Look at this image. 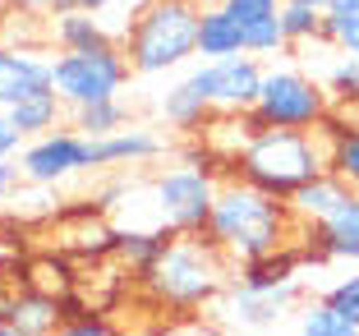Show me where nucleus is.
Returning <instances> with one entry per match:
<instances>
[{"label": "nucleus", "mask_w": 359, "mask_h": 336, "mask_svg": "<svg viewBox=\"0 0 359 336\" xmlns=\"http://www.w3.org/2000/svg\"><path fill=\"white\" fill-rule=\"evenodd\" d=\"M161 116H166L180 134H203V125H208L212 111L198 102V97H194V88L180 79V83H170L166 97H161Z\"/></svg>", "instance_id": "23"}, {"label": "nucleus", "mask_w": 359, "mask_h": 336, "mask_svg": "<svg viewBox=\"0 0 359 336\" xmlns=\"http://www.w3.org/2000/svg\"><path fill=\"white\" fill-rule=\"evenodd\" d=\"M148 290L161 304L175 309H198L226 295V253L208 240V235H175L170 249L143 272Z\"/></svg>", "instance_id": "4"}, {"label": "nucleus", "mask_w": 359, "mask_h": 336, "mask_svg": "<svg viewBox=\"0 0 359 336\" xmlns=\"http://www.w3.org/2000/svg\"><path fill=\"white\" fill-rule=\"evenodd\" d=\"M0 111H5V102H0Z\"/></svg>", "instance_id": "36"}, {"label": "nucleus", "mask_w": 359, "mask_h": 336, "mask_svg": "<svg viewBox=\"0 0 359 336\" xmlns=\"http://www.w3.org/2000/svg\"><path fill=\"white\" fill-rule=\"evenodd\" d=\"M313 244H318V258L359 263V189H350L332 217L313 221Z\"/></svg>", "instance_id": "13"}, {"label": "nucleus", "mask_w": 359, "mask_h": 336, "mask_svg": "<svg viewBox=\"0 0 359 336\" xmlns=\"http://www.w3.org/2000/svg\"><path fill=\"white\" fill-rule=\"evenodd\" d=\"M295 5H313V10H327V5H337V0H295Z\"/></svg>", "instance_id": "34"}, {"label": "nucleus", "mask_w": 359, "mask_h": 336, "mask_svg": "<svg viewBox=\"0 0 359 336\" xmlns=\"http://www.w3.org/2000/svg\"><path fill=\"white\" fill-rule=\"evenodd\" d=\"M240 180L258 184V189L276 194L290 203V194L299 184H309L313 175L327 170V147L318 138V129H258L244 138V147L235 152Z\"/></svg>", "instance_id": "2"}, {"label": "nucleus", "mask_w": 359, "mask_h": 336, "mask_svg": "<svg viewBox=\"0 0 359 336\" xmlns=\"http://www.w3.org/2000/svg\"><path fill=\"white\" fill-rule=\"evenodd\" d=\"M198 14L203 10L194 0H143L125 37V55L134 74L157 79L166 69H180L189 55H198Z\"/></svg>", "instance_id": "3"}, {"label": "nucleus", "mask_w": 359, "mask_h": 336, "mask_svg": "<svg viewBox=\"0 0 359 336\" xmlns=\"http://www.w3.org/2000/svg\"><path fill=\"white\" fill-rule=\"evenodd\" d=\"M134 79L125 46H102V51H60L51 55V88L69 111L88 102H106L120 97V88Z\"/></svg>", "instance_id": "6"}, {"label": "nucleus", "mask_w": 359, "mask_h": 336, "mask_svg": "<svg viewBox=\"0 0 359 336\" xmlns=\"http://www.w3.org/2000/svg\"><path fill=\"white\" fill-rule=\"evenodd\" d=\"M69 120H74L79 134L102 138V134H116V129H125V125H129V106L120 102V97H106V102L74 106V111H69Z\"/></svg>", "instance_id": "24"}, {"label": "nucleus", "mask_w": 359, "mask_h": 336, "mask_svg": "<svg viewBox=\"0 0 359 336\" xmlns=\"http://www.w3.org/2000/svg\"><path fill=\"white\" fill-rule=\"evenodd\" d=\"M93 157H97V170H102V166L152 161V157H161V138L148 134V129H116V134L93 138Z\"/></svg>", "instance_id": "17"}, {"label": "nucleus", "mask_w": 359, "mask_h": 336, "mask_svg": "<svg viewBox=\"0 0 359 336\" xmlns=\"http://www.w3.org/2000/svg\"><path fill=\"white\" fill-rule=\"evenodd\" d=\"M19 166L28 184H60V180L79 175V170H97L93 138L79 129H51V134L28 138V147L19 152Z\"/></svg>", "instance_id": "9"}, {"label": "nucleus", "mask_w": 359, "mask_h": 336, "mask_svg": "<svg viewBox=\"0 0 359 336\" xmlns=\"http://www.w3.org/2000/svg\"><path fill=\"white\" fill-rule=\"evenodd\" d=\"M323 300H327L337 314H346L350 323H359V267H355V272H346V276H337V281L323 290Z\"/></svg>", "instance_id": "28"}, {"label": "nucleus", "mask_w": 359, "mask_h": 336, "mask_svg": "<svg viewBox=\"0 0 359 336\" xmlns=\"http://www.w3.org/2000/svg\"><path fill=\"white\" fill-rule=\"evenodd\" d=\"M323 42L341 55H359V0H337L323 10Z\"/></svg>", "instance_id": "21"}, {"label": "nucleus", "mask_w": 359, "mask_h": 336, "mask_svg": "<svg viewBox=\"0 0 359 336\" xmlns=\"http://www.w3.org/2000/svg\"><path fill=\"white\" fill-rule=\"evenodd\" d=\"M51 42L60 51H102V46H116V28H106L102 14H88V10H65L51 14Z\"/></svg>", "instance_id": "15"}, {"label": "nucleus", "mask_w": 359, "mask_h": 336, "mask_svg": "<svg viewBox=\"0 0 359 336\" xmlns=\"http://www.w3.org/2000/svg\"><path fill=\"white\" fill-rule=\"evenodd\" d=\"M346 194H350V184L341 175H332V170H323V175H313L309 184H299L295 194H290V212H295V221H323V217H332V212L346 203Z\"/></svg>", "instance_id": "18"}, {"label": "nucleus", "mask_w": 359, "mask_h": 336, "mask_svg": "<svg viewBox=\"0 0 359 336\" xmlns=\"http://www.w3.org/2000/svg\"><path fill=\"white\" fill-rule=\"evenodd\" d=\"M327 93L337 106H359V55H341L337 65L327 69Z\"/></svg>", "instance_id": "27"}, {"label": "nucleus", "mask_w": 359, "mask_h": 336, "mask_svg": "<svg viewBox=\"0 0 359 336\" xmlns=\"http://www.w3.org/2000/svg\"><path fill=\"white\" fill-rule=\"evenodd\" d=\"M23 184V166L19 157H0V199H14Z\"/></svg>", "instance_id": "30"}, {"label": "nucleus", "mask_w": 359, "mask_h": 336, "mask_svg": "<svg viewBox=\"0 0 359 336\" xmlns=\"http://www.w3.org/2000/svg\"><path fill=\"white\" fill-rule=\"evenodd\" d=\"M0 336H23V332H14V327L5 323V318H0Z\"/></svg>", "instance_id": "35"}, {"label": "nucleus", "mask_w": 359, "mask_h": 336, "mask_svg": "<svg viewBox=\"0 0 359 336\" xmlns=\"http://www.w3.org/2000/svg\"><path fill=\"white\" fill-rule=\"evenodd\" d=\"M55 93L51 88V55L32 46H0V102L14 106L23 97Z\"/></svg>", "instance_id": "10"}, {"label": "nucleus", "mask_w": 359, "mask_h": 336, "mask_svg": "<svg viewBox=\"0 0 359 336\" xmlns=\"http://www.w3.org/2000/svg\"><path fill=\"white\" fill-rule=\"evenodd\" d=\"M170 240H175V231H170V226H152V231H120L116 235V249L129 258V267L148 272L161 253L170 249Z\"/></svg>", "instance_id": "22"}, {"label": "nucleus", "mask_w": 359, "mask_h": 336, "mask_svg": "<svg viewBox=\"0 0 359 336\" xmlns=\"http://www.w3.org/2000/svg\"><path fill=\"white\" fill-rule=\"evenodd\" d=\"M295 300H299V281L272 285V290H249V285L235 281L231 290H226V314L244 327H263V323H276Z\"/></svg>", "instance_id": "12"}, {"label": "nucleus", "mask_w": 359, "mask_h": 336, "mask_svg": "<svg viewBox=\"0 0 359 336\" xmlns=\"http://www.w3.org/2000/svg\"><path fill=\"white\" fill-rule=\"evenodd\" d=\"M332 106L337 102H332L327 83H318L313 74L295 69V65H276V69H263L254 120L267 129H323Z\"/></svg>", "instance_id": "5"}, {"label": "nucleus", "mask_w": 359, "mask_h": 336, "mask_svg": "<svg viewBox=\"0 0 359 336\" xmlns=\"http://www.w3.org/2000/svg\"><path fill=\"white\" fill-rule=\"evenodd\" d=\"M51 336H116V332H111V327H106L102 318L83 314V318H69V323H60Z\"/></svg>", "instance_id": "29"}, {"label": "nucleus", "mask_w": 359, "mask_h": 336, "mask_svg": "<svg viewBox=\"0 0 359 336\" xmlns=\"http://www.w3.org/2000/svg\"><path fill=\"white\" fill-rule=\"evenodd\" d=\"M226 10L244 23V46L249 55H276L285 51V32H281V5L285 0H222Z\"/></svg>", "instance_id": "11"}, {"label": "nucleus", "mask_w": 359, "mask_h": 336, "mask_svg": "<svg viewBox=\"0 0 359 336\" xmlns=\"http://www.w3.org/2000/svg\"><path fill=\"white\" fill-rule=\"evenodd\" d=\"M295 226L290 203L276 194L258 189L249 180H226L217 184V203L208 217V240L226 253V258H263V253L285 249V235Z\"/></svg>", "instance_id": "1"}, {"label": "nucleus", "mask_w": 359, "mask_h": 336, "mask_svg": "<svg viewBox=\"0 0 359 336\" xmlns=\"http://www.w3.org/2000/svg\"><path fill=\"white\" fill-rule=\"evenodd\" d=\"M295 336H359V323H350L346 314H337L327 300H313V304L299 314Z\"/></svg>", "instance_id": "25"}, {"label": "nucleus", "mask_w": 359, "mask_h": 336, "mask_svg": "<svg viewBox=\"0 0 359 336\" xmlns=\"http://www.w3.org/2000/svg\"><path fill=\"white\" fill-rule=\"evenodd\" d=\"M212 203H217V180L208 166H170L152 180V208L157 221L170 226L175 235H198L208 231Z\"/></svg>", "instance_id": "7"}, {"label": "nucleus", "mask_w": 359, "mask_h": 336, "mask_svg": "<svg viewBox=\"0 0 359 336\" xmlns=\"http://www.w3.org/2000/svg\"><path fill=\"white\" fill-rule=\"evenodd\" d=\"M184 83L212 116H244V111H254L258 88H263V60L249 51L226 55V60H203L198 69L184 74Z\"/></svg>", "instance_id": "8"}, {"label": "nucleus", "mask_w": 359, "mask_h": 336, "mask_svg": "<svg viewBox=\"0 0 359 336\" xmlns=\"http://www.w3.org/2000/svg\"><path fill=\"white\" fill-rule=\"evenodd\" d=\"M60 97L55 93H37V97H23V102L5 106V116H10V125L19 129L23 138H37V134H51V129H60Z\"/></svg>", "instance_id": "19"}, {"label": "nucleus", "mask_w": 359, "mask_h": 336, "mask_svg": "<svg viewBox=\"0 0 359 336\" xmlns=\"http://www.w3.org/2000/svg\"><path fill=\"white\" fill-rule=\"evenodd\" d=\"M281 32H285V46H309V42H323V10L285 0V5H281Z\"/></svg>", "instance_id": "26"}, {"label": "nucleus", "mask_w": 359, "mask_h": 336, "mask_svg": "<svg viewBox=\"0 0 359 336\" xmlns=\"http://www.w3.org/2000/svg\"><path fill=\"white\" fill-rule=\"evenodd\" d=\"M318 134H327V170L341 175L350 189H359V129H341L337 116H327Z\"/></svg>", "instance_id": "20"}, {"label": "nucleus", "mask_w": 359, "mask_h": 336, "mask_svg": "<svg viewBox=\"0 0 359 336\" xmlns=\"http://www.w3.org/2000/svg\"><path fill=\"white\" fill-rule=\"evenodd\" d=\"M244 23L235 19L226 5H208L198 14V55L203 60H226V55H244Z\"/></svg>", "instance_id": "16"}, {"label": "nucleus", "mask_w": 359, "mask_h": 336, "mask_svg": "<svg viewBox=\"0 0 359 336\" xmlns=\"http://www.w3.org/2000/svg\"><path fill=\"white\" fill-rule=\"evenodd\" d=\"M60 300H51V295L42 290H19V295H0V318L14 327V332L23 336H51L55 327H60Z\"/></svg>", "instance_id": "14"}, {"label": "nucleus", "mask_w": 359, "mask_h": 336, "mask_svg": "<svg viewBox=\"0 0 359 336\" xmlns=\"http://www.w3.org/2000/svg\"><path fill=\"white\" fill-rule=\"evenodd\" d=\"M5 10H14V14H37V10H51L55 0H0Z\"/></svg>", "instance_id": "33"}, {"label": "nucleus", "mask_w": 359, "mask_h": 336, "mask_svg": "<svg viewBox=\"0 0 359 336\" xmlns=\"http://www.w3.org/2000/svg\"><path fill=\"white\" fill-rule=\"evenodd\" d=\"M19 143H23V134L10 125V116L0 111V157H19V152H23Z\"/></svg>", "instance_id": "32"}, {"label": "nucleus", "mask_w": 359, "mask_h": 336, "mask_svg": "<svg viewBox=\"0 0 359 336\" xmlns=\"http://www.w3.org/2000/svg\"><path fill=\"white\" fill-rule=\"evenodd\" d=\"M120 0H55L46 14H65V10H88V14H111Z\"/></svg>", "instance_id": "31"}]
</instances>
